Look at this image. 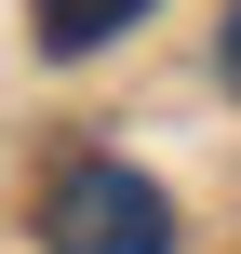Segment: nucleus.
Segmentation results:
<instances>
[{"label": "nucleus", "instance_id": "nucleus-1", "mask_svg": "<svg viewBox=\"0 0 241 254\" xmlns=\"http://www.w3.org/2000/svg\"><path fill=\"white\" fill-rule=\"evenodd\" d=\"M40 241L54 254H174V201H161L134 161H80V174L40 201Z\"/></svg>", "mask_w": 241, "mask_h": 254}, {"label": "nucleus", "instance_id": "nucleus-2", "mask_svg": "<svg viewBox=\"0 0 241 254\" xmlns=\"http://www.w3.org/2000/svg\"><path fill=\"white\" fill-rule=\"evenodd\" d=\"M148 0H40V54H94V40H121Z\"/></svg>", "mask_w": 241, "mask_h": 254}, {"label": "nucleus", "instance_id": "nucleus-3", "mask_svg": "<svg viewBox=\"0 0 241 254\" xmlns=\"http://www.w3.org/2000/svg\"><path fill=\"white\" fill-rule=\"evenodd\" d=\"M215 67H228V94H241V13H228V27H215Z\"/></svg>", "mask_w": 241, "mask_h": 254}]
</instances>
